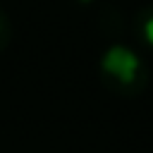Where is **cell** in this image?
<instances>
[{
  "label": "cell",
  "instance_id": "obj_1",
  "mask_svg": "<svg viewBox=\"0 0 153 153\" xmlns=\"http://www.w3.org/2000/svg\"><path fill=\"white\" fill-rule=\"evenodd\" d=\"M100 67H103V72L108 74V76H112L115 81H117V86L124 91H139L136 86H134V81L136 79H146V72H143V67H141V62H139V57L131 53V50H127L124 45H115V48H110L105 55H103V60H100Z\"/></svg>",
  "mask_w": 153,
  "mask_h": 153
},
{
  "label": "cell",
  "instance_id": "obj_2",
  "mask_svg": "<svg viewBox=\"0 0 153 153\" xmlns=\"http://www.w3.org/2000/svg\"><path fill=\"white\" fill-rule=\"evenodd\" d=\"M143 31H146V38H148V41L153 43V17H151V19L146 22V26H143Z\"/></svg>",
  "mask_w": 153,
  "mask_h": 153
},
{
  "label": "cell",
  "instance_id": "obj_3",
  "mask_svg": "<svg viewBox=\"0 0 153 153\" xmlns=\"http://www.w3.org/2000/svg\"><path fill=\"white\" fill-rule=\"evenodd\" d=\"M2 24H5V19H2V17H0V31H2Z\"/></svg>",
  "mask_w": 153,
  "mask_h": 153
},
{
  "label": "cell",
  "instance_id": "obj_4",
  "mask_svg": "<svg viewBox=\"0 0 153 153\" xmlns=\"http://www.w3.org/2000/svg\"><path fill=\"white\" fill-rule=\"evenodd\" d=\"M84 2H88V0H84Z\"/></svg>",
  "mask_w": 153,
  "mask_h": 153
}]
</instances>
